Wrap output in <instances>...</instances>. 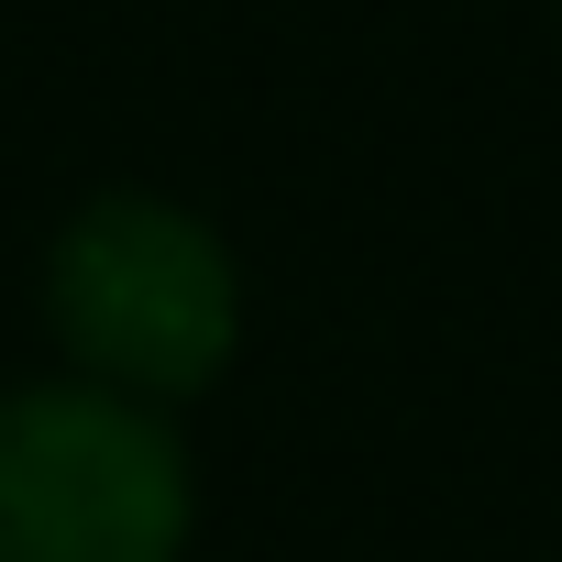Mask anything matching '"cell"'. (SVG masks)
<instances>
[{
  "label": "cell",
  "mask_w": 562,
  "mask_h": 562,
  "mask_svg": "<svg viewBox=\"0 0 562 562\" xmlns=\"http://www.w3.org/2000/svg\"><path fill=\"white\" fill-rule=\"evenodd\" d=\"M243 254L177 188H89L45 243V331L56 375L133 408H188L243 364Z\"/></svg>",
  "instance_id": "1"
},
{
  "label": "cell",
  "mask_w": 562,
  "mask_h": 562,
  "mask_svg": "<svg viewBox=\"0 0 562 562\" xmlns=\"http://www.w3.org/2000/svg\"><path fill=\"white\" fill-rule=\"evenodd\" d=\"M199 463L166 408L78 375L0 386V562H188Z\"/></svg>",
  "instance_id": "2"
}]
</instances>
